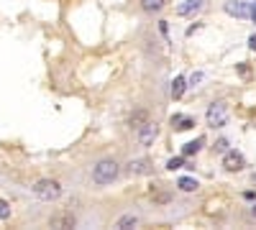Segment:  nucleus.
Returning <instances> with one entry per match:
<instances>
[{"instance_id":"nucleus-24","label":"nucleus","mask_w":256,"mask_h":230,"mask_svg":"<svg viewBox=\"0 0 256 230\" xmlns=\"http://www.w3.org/2000/svg\"><path fill=\"white\" fill-rule=\"evenodd\" d=\"M254 179H256V174H254Z\"/></svg>"},{"instance_id":"nucleus-4","label":"nucleus","mask_w":256,"mask_h":230,"mask_svg":"<svg viewBox=\"0 0 256 230\" xmlns=\"http://www.w3.org/2000/svg\"><path fill=\"white\" fill-rule=\"evenodd\" d=\"M156 136H159V123H154V120H146L141 128H136L138 146H152L156 141Z\"/></svg>"},{"instance_id":"nucleus-5","label":"nucleus","mask_w":256,"mask_h":230,"mask_svg":"<svg viewBox=\"0 0 256 230\" xmlns=\"http://www.w3.org/2000/svg\"><path fill=\"white\" fill-rule=\"evenodd\" d=\"M77 225V218L72 210H56L52 218H49V228H56V230H70Z\"/></svg>"},{"instance_id":"nucleus-20","label":"nucleus","mask_w":256,"mask_h":230,"mask_svg":"<svg viewBox=\"0 0 256 230\" xmlns=\"http://www.w3.org/2000/svg\"><path fill=\"white\" fill-rule=\"evenodd\" d=\"M226 146H228V141H226V138H220V141L216 143V151H226Z\"/></svg>"},{"instance_id":"nucleus-2","label":"nucleus","mask_w":256,"mask_h":230,"mask_svg":"<svg viewBox=\"0 0 256 230\" xmlns=\"http://www.w3.org/2000/svg\"><path fill=\"white\" fill-rule=\"evenodd\" d=\"M31 192L41 200V202H52V200H59L62 197V184L56 179H38L34 187H31Z\"/></svg>"},{"instance_id":"nucleus-12","label":"nucleus","mask_w":256,"mask_h":230,"mask_svg":"<svg viewBox=\"0 0 256 230\" xmlns=\"http://www.w3.org/2000/svg\"><path fill=\"white\" fill-rule=\"evenodd\" d=\"M141 3V8L146 10V13H159L164 5H166V0H138Z\"/></svg>"},{"instance_id":"nucleus-19","label":"nucleus","mask_w":256,"mask_h":230,"mask_svg":"<svg viewBox=\"0 0 256 230\" xmlns=\"http://www.w3.org/2000/svg\"><path fill=\"white\" fill-rule=\"evenodd\" d=\"M202 79H205V74H202V72H195V74H192L187 82H190V87H195V85H200Z\"/></svg>"},{"instance_id":"nucleus-14","label":"nucleus","mask_w":256,"mask_h":230,"mask_svg":"<svg viewBox=\"0 0 256 230\" xmlns=\"http://www.w3.org/2000/svg\"><path fill=\"white\" fill-rule=\"evenodd\" d=\"M184 90H187V79L184 77H174V82H172V97L180 100L184 95Z\"/></svg>"},{"instance_id":"nucleus-10","label":"nucleus","mask_w":256,"mask_h":230,"mask_svg":"<svg viewBox=\"0 0 256 230\" xmlns=\"http://www.w3.org/2000/svg\"><path fill=\"white\" fill-rule=\"evenodd\" d=\"M136 225H138V218H136L134 213H126V215H120V218L116 220L113 228H118V230H131V228H136Z\"/></svg>"},{"instance_id":"nucleus-13","label":"nucleus","mask_w":256,"mask_h":230,"mask_svg":"<svg viewBox=\"0 0 256 230\" xmlns=\"http://www.w3.org/2000/svg\"><path fill=\"white\" fill-rule=\"evenodd\" d=\"M177 187H180L182 192H198L200 182H198V179H192V177H182V179L177 182Z\"/></svg>"},{"instance_id":"nucleus-17","label":"nucleus","mask_w":256,"mask_h":230,"mask_svg":"<svg viewBox=\"0 0 256 230\" xmlns=\"http://www.w3.org/2000/svg\"><path fill=\"white\" fill-rule=\"evenodd\" d=\"M182 164H184V156H174V159H169L166 161V169H182Z\"/></svg>"},{"instance_id":"nucleus-9","label":"nucleus","mask_w":256,"mask_h":230,"mask_svg":"<svg viewBox=\"0 0 256 230\" xmlns=\"http://www.w3.org/2000/svg\"><path fill=\"white\" fill-rule=\"evenodd\" d=\"M205 0H184V3L177 8V15H195L198 10H202Z\"/></svg>"},{"instance_id":"nucleus-3","label":"nucleus","mask_w":256,"mask_h":230,"mask_svg":"<svg viewBox=\"0 0 256 230\" xmlns=\"http://www.w3.org/2000/svg\"><path fill=\"white\" fill-rule=\"evenodd\" d=\"M205 120H208V125H212V128L226 125L228 123V105L226 102H212V105L208 108V113H205Z\"/></svg>"},{"instance_id":"nucleus-18","label":"nucleus","mask_w":256,"mask_h":230,"mask_svg":"<svg viewBox=\"0 0 256 230\" xmlns=\"http://www.w3.org/2000/svg\"><path fill=\"white\" fill-rule=\"evenodd\" d=\"M10 218V205L6 200H0V220H8Z\"/></svg>"},{"instance_id":"nucleus-23","label":"nucleus","mask_w":256,"mask_h":230,"mask_svg":"<svg viewBox=\"0 0 256 230\" xmlns=\"http://www.w3.org/2000/svg\"><path fill=\"white\" fill-rule=\"evenodd\" d=\"M251 218H256V205L251 207Z\"/></svg>"},{"instance_id":"nucleus-6","label":"nucleus","mask_w":256,"mask_h":230,"mask_svg":"<svg viewBox=\"0 0 256 230\" xmlns=\"http://www.w3.org/2000/svg\"><path fill=\"white\" fill-rule=\"evenodd\" d=\"M126 172L131 174V177H146V174L154 172V164L148 161V159H131V161L126 164Z\"/></svg>"},{"instance_id":"nucleus-8","label":"nucleus","mask_w":256,"mask_h":230,"mask_svg":"<svg viewBox=\"0 0 256 230\" xmlns=\"http://www.w3.org/2000/svg\"><path fill=\"white\" fill-rule=\"evenodd\" d=\"M223 169L226 172H241L244 169V156L238 151H226L223 156Z\"/></svg>"},{"instance_id":"nucleus-21","label":"nucleus","mask_w":256,"mask_h":230,"mask_svg":"<svg viewBox=\"0 0 256 230\" xmlns=\"http://www.w3.org/2000/svg\"><path fill=\"white\" fill-rule=\"evenodd\" d=\"M248 46H251V49H254V51H256V33H254V36H251V38H248Z\"/></svg>"},{"instance_id":"nucleus-15","label":"nucleus","mask_w":256,"mask_h":230,"mask_svg":"<svg viewBox=\"0 0 256 230\" xmlns=\"http://www.w3.org/2000/svg\"><path fill=\"white\" fill-rule=\"evenodd\" d=\"M200 146H202V141H200V138H198V141H190V143H184L182 156H192V154H198V151H200Z\"/></svg>"},{"instance_id":"nucleus-7","label":"nucleus","mask_w":256,"mask_h":230,"mask_svg":"<svg viewBox=\"0 0 256 230\" xmlns=\"http://www.w3.org/2000/svg\"><path fill=\"white\" fill-rule=\"evenodd\" d=\"M223 10L233 18H248L251 15V3H246V0H228V3H223Z\"/></svg>"},{"instance_id":"nucleus-1","label":"nucleus","mask_w":256,"mask_h":230,"mask_svg":"<svg viewBox=\"0 0 256 230\" xmlns=\"http://www.w3.org/2000/svg\"><path fill=\"white\" fill-rule=\"evenodd\" d=\"M118 174H120V164H118L116 159H102V161H98V164L92 166V182H95L98 187L113 184V182L118 179Z\"/></svg>"},{"instance_id":"nucleus-16","label":"nucleus","mask_w":256,"mask_h":230,"mask_svg":"<svg viewBox=\"0 0 256 230\" xmlns=\"http://www.w3.org/2000/svg\"><path fill=\"white\" fill-rule=\"evenodd\" d=\"M172 120H174V123H180V125H177L180 131H190L192 125H195V120H192V118H180V115H174Z\"/></svg>"},{"instance_id":"nucleus-22","label":"nucleus","mask_w":256,"mask_h":230,"mask_svg":"<svg viewBox=\"0 0 256 230\" xmlns=\"http://www.w3.org/2000/svg\"><path fill=\"white\" fill-rule=\"evenodd\" d=\"M251 20H254V23H256V5H251V15H248Z\"/></svg>"},{"instance_id":"nucleus-11","label":"nucleus","mask_w":256,"mask_h":230,"mask_svg":"<svg viewBox=\"0 0 256 230\" xmlns=\"http://www.w3.org/2000/svg\"><path fill=\"white\" fill-rule=\"evenodd\" d=\"M148 120V113L146 110H134L131 113V118H128V128L131 131H136V128H141V125Z\"/></svg>"}]
</instances>
